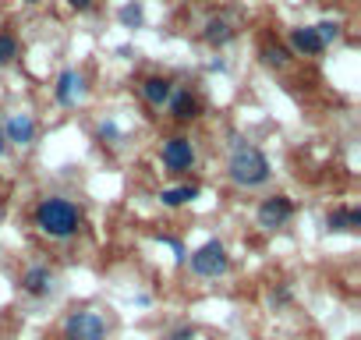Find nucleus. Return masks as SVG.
<instances>
[{
	"instance_id": "obj_1",
	"label": "nucleus",
	"mask_w": 361,
	"mask_h": 340,
	"mask_svg": "<svg viewBox=\"0 0 361 340\" xmlns=\"http://www.w3.org/2000/svg\"><path fill=\"white\" fill-rule=\"evenodd\" d=\"M36 227L50 238H71L82 227V210L61 195H50L36 206Z\"/></svg>"
},
{
	"instance_id": "obj_2",
	"label": "nucleus",
	"mask_w": 361,
	"mask_h": 340,
	"mask_svg": "<svg viewBox=\"0 0 361 340\" xmlns=\"http://www.w3.org/2000/svg\"><path fill=\"white\" fill-rule=\"evenodd\" d=\"M227 174H231V181L238 185V188H259V185H266L269 181V174H273V166H269V159H266V152L259 149V145H238L234 149V156H231V163H227Z\"/></svg>"
},
{
	"instance_id": "obj_3",
	"label": "nucleus",
	"mask_w": 361,
	"mask_h": 340,
	"mask_svg": "<svg viewBox=\"0 0 361 340\" xmlns=\"http://www.w3.org/2000/svg\"><path fill=\"white\" fill-rule=\"evenodd\" d=\"M192 273L195 277H206V280H213V277H224L227 269H231V255H227V248H224V241H206V245H199L195 252H192Z\"/></svg>"
},
{
	"instance_id": "obj_4",
	"label": "nucleus",
	"mask_w": 361,
	"mask_h": 340,
	"mask_svg": "<svg viewBox=\"0 0 361 340\" xmlns=\"http://www.w3.org/2000/svg\"><path fill=\"white\" fill-rule=\"evenodd\" d=\"M64 340H106V319L92 308L71 312L64 319Z\"/></svg>"
},
{
	"instance_id": "obj_5",
	"label": "nucleus",
	"mask_w": 361,
	"mask_h": 340,
	"mask_svg": "<svg viewBox=\"0 0 361 340\" xmlns=\"http://www.w3.org/2000/svg\"><path fill=\"white\" fill-rule=\"evenodd\" d=\"M159 159H163V166L170 170V174H185V170H192V163H195V145H192V138H185V135L166 138V142L159 145Z\"/></svg>"
},
{
	"instance_id": "obj_6",
	"label": "nucleus",
	"mask_w": 361,
	"mask_h": 340,
	"mask_svg": "<svg viewBox=\"0 0 361 340\" xmlns=\"http://www.w3.org/2000/svg\"><path fill=\"white\" fill-rule=\"evenodd\" d=\"M255 217H259V227L276 231V227H283L294 217V202L287 195H269V199H262V206H259Z\"/></svg>"
},
{
	"instance_id": "obj_7",
	"label": "nucleus",
	"mask_w": 361,
	"mask_h": 340,
	"mask_svg": "<svg viewBox=\"0 0 361 340\" xmlns=\"http://www.w3.org/2000/svg\"><path fill=\"white\" fill-rule=\"evenodd\" d=\"M0 128H4V142H15V145H32L36 142V117L32 114H11L8 121H0Z\"/></svg>"
},
{
	"instance_id": "obj_8",
	"label": "nucleus",
	"mask_w": 361,
	"mask_h": 340,
	"mask_svg": "<svg viewBox=\"0 0 361 340\" xmlns=\"http://www.w3.org/2000/svg\"><path fill=\"white\" fill-rule=\"evenodd\" d=\"M170 117L173 121H180V124H188V121H199L202 117V99L192 92V89H173V96H170Z\"/></svg>"
},
{
	"instance_id": "obj_9",
	"label": "nucleus",
	"mask_w": 361,
	"mask_h": 340,
	"mask_svg": "<svg viewBox=\"0 0 361 340\" xmlns=\"http://www.w3.org/2000/svg\"><path fill=\"white\" fill-rule=\"evenodd\" d=\"M22 291L32 298H47L54 291V269L50 266H29L22 273Z\"/></svg>"
},
{
	"instance_id": "obj_10",
	"label": "nucleus",
	"mask_w": 361,
	"mask_h": 340,
	"mask_svg": "<svg viewBox=\"0 0 361 340\" xmlns=\"http://www.w3.org/2000/svg\"><path fill=\"white\" fill-rule=\"evenodd\" d=\"M138 92H142V99H145L149 107H166L170 96H173V82L163 78V75H149V78L138 85Z\"/></svg>"
},
{
	"instance_id": "obj_11",
	"label": "nucleus",
	"mask_w": 361,
	"mask_h": 340,
	"mask_svg": "<svg viewBox=\"0 0 361 340\" xmlns=\"http://www.w3.org/2000/svg\"><path fill=\"white\" fill-rule=\"evenodd\" d=\"M290 50L301 54V57H319L326 47H322L315 25H301V29H290Z\"/></svg>"
},
{
	"instance_id": "obj_12",
	"label": "nucleus",
	"mask_w": 361,
	"mask_h": 340,
	"mask_svg": "<svg viewBox=\"0 0 361 340\" xmlns=\"http://www.w3.org/2000/svg\"><path fill=\"white\" fill-rule=\"evenodd\" d=\"M78 96H82V75L71 71V68L61 71V75H57V85H54V99H57L61 107H71Z\"/></svg>"
},
{
	"instance_id": "obj_13",
	"label": "nucleus",
	"mask_w": 361,
	"mask_h": 340,
	"mask_svg": "<svg viewBox=\"0 0 361 340\" xmlns=\"http://www.w3.org/2000/svg\"><path fill=\"white\" fill-rule=\"evenodd\" d=\"M357 227H361V210H354V206H336L326 217V231L329 234H347V231H357Z\"/></svg>"
},
{
	"instance_id": "obj_14",
	"label": "nucleus",
	"mask_w": 361,
	"mask_h": 340,
	"mask_svg": "<svg viewBox=\"0 0 361 340\" xmlns=\"http://www.w3.org/2000/svg\"><path fill=\"white\" fill-rule=\"evenodd\" d=\"M234 36H238V29H234L227 18H209V22H206V29H202V40H206L209 47H216V50H220V47H227Z\"/></svg>"
},
{
	"instance_id": "obj_15",
	"label": "nucleus",
	"mask_w": 361,
	"mask_h": 340,
	"mask_svg": "<svg viewBox=\"0 0 361 340\" xmlns=\"http://www.w3.org/2000/svg\"><path fill=\"white\" fill-rule=\"evenodd\" d=\"M195 195H199V185H180V188H163V192H159V202H163L166 210H177V206L192 202Z\"/></svg>"
},
{
	"instance_id": "obj_16",
	"label": "nucleus",
	"mask_w": 361,
	"mask_h": 340,
	"mask_svg": "<svg viewBox=\"0 0 361 340\" xmlns=\"http://www.w3.org/2000/svg\"><path fill=\"white\" fill-rule=\"evenodd\" d=\"M262 64L266 68H287L290 64V50L280 47V43H266L262 47Z\"/></svg>"
},
{
	"instance_id": "obj_17",
	"label": "nucleus",
	"mask_w": 361,
	"mask_h": 340,
	"mask_svg": "<svg viewBox=\"0 0 361 340\" xmlns=\"http://www.w3.org/2000/svg\"><path fill=\"white\" fill-rule=\"evenodd\" d=\"M117 18H121L124 29H142V22H145V8L138 4V0H131V4H124V8L117 11Z\"/></svg>"
},
{
	"instance_id": "obj_18",
	"label": "nucleus",
	"mask_w": 361,
	"mask_h": 340,
	"mask_svg": "<svg viewBox=\"0 0 361 340\" xmlns=\"http://www.w3.org/2000/svg\"><path fill=\"white\" fill-rule=\"evenodd\" d=\"M15 57H18V40L11 32H0V68L11 64Z\"/></svg>"
},
{
	"instance_id": "obj_19",
	"label": "nucleus",
	"mask_w": 361,
	"mask_h": 340,
	"mask_svg": "<svg viewBox=\"0 0 361 340\" xmlns=\"http://www.w3.org/2000/svg\"><path fill=\"white\" fill-rule=\"evenodd\" d=\"M315 32H319L322 47H329L333 40H340V22H319V25H315Z\"/></svg>"
},
{
	"instance_id": "obj_20",
	"label": "nucleus",
	"mask_w": 361,
	"mask_h": 340,
	"mask_svg": "<svg viewBox=\"0 0 361 340\" xmlns=\"http://www.w3.org/2000/svg\"><path fill=\"white\" fill-rule=\"evenodd\" d=\"M99 138H103V142H121V128H117L114 121H103V124H99Z\"/></svg>"
},
{
	"instance_id": "obj_21",
	"label": "nucleus",
	"mask_w": 361,
	"mask_h": 340,
	"mask_svg": "<svg viewBox=\"0 0 361 340\" xmlns=\"http://www.w3.org/2000/svg\"><path fill=\"white\" fill-rule=\"evenodd\" d=\"M159 241H163V245H166V248L177 255V262H185V255H188V252H185V245H180L177 238H166V234H159Z\"/></svg>"
},
{
	"instance_id": "obj_22",
	"label": "nucleus",
	"mask_w": 361,
	"mask_h": 340,
	"mask_svg": "<svg viewBox=\"0 0 361 340\" xmlns=\"http://www.w3.org/2000/svg\"><path fill=\"white\" fill-rule=\"evenodd\" d=\"M287 301H290V291H287V287H273V291H269V305H273V308H276V305H287Z\"/></svg>"
},
{
	"instance_id": "obj_23",
	"label": "nucleus",
	"mask_w": 361,
	"mask_h": 340,
	"mask_svg": "<svg viewBox=\"0 0 361 340\" xmlns=\"http://www.w3.org/2000/svg\"><path fill=\"white\" fill-rule=\"evenodd\" d=\"M170 340H195V329L192 326H180V329L170 333Z\"/></svg>"
},
{
	"instance_id": "obj_24",
	"label": "nucleus",
	"mask_w": 361,
	"mask_h": 340,
	"mask_svg": "<svg viewBox=\"0 0 361 340\" xmlns=\"http://www.w3.org/2000/svg\"><path fill=\"white\" fill-rule=\"evenodd\" d=\"M68 8H71V11H89L92 0H68Z\"/></svg>"
},
{
	"instance_id": "obj_25",
	"label": "nucleus",
	"mask_w": 361,
	"mask_h": 340,
	"mask_svg": "<svg viewBox=\"0 0 361 340\" xmlns=\"http://www.w3.org/2000/svg\"><path fill=\"white\" fill-rule=\"evenodd\" d=\"M0 152H8V142H4V128H0Z\"/></svg>"
},
{
	"instance_id": "obj_26",
	"label": "nucleus",
	"mask_w": 361,
	"mask_h": 340,
	"mask_svg": "<svg viewBox=\"0 0 361 340\" xmlns=\"http://www.w3.org/2000/svg\"><path fill=\"white\" fill-rule=\"evenodd\" d=\"M25 4H39V0H25Z\"/></svg>"
}]
</instances>
